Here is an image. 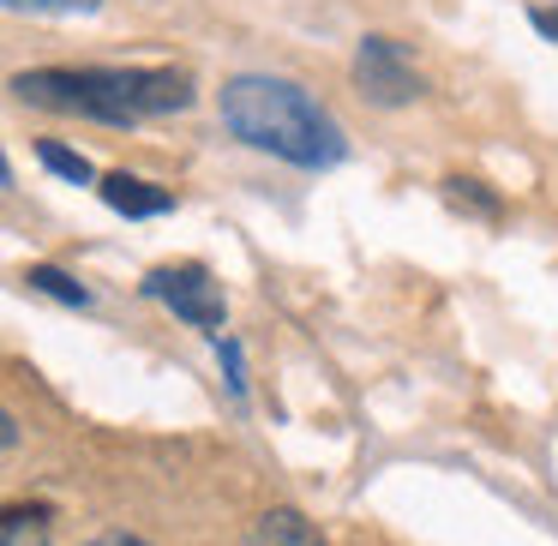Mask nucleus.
I'll use <instances>...</instances> for the list:
<instances>
[{"label":"nucleus","mask_w":558,"mask_h":546,"mask_svg":"<svg viewBox=\"0 0 558 546\" xmlns=\"http://www.w3.org/2000/svg\"><path fill=\"white\" fill-rule=\"evenodd\" d=\"M97 193H102V205L121 210V217H162V210H174V193L138 181V174H102Z\"/></svg>","instance_id":"obj_5"},{"label":"nucleus","mask_w":558,"mask_h":546,"mask_svg":"<svg viewBox=\"0 0 558 546\" xmlns=\"http://www.w3.org/2000/svg\"><path fill=\"white\" fill-rule=\"evenodd\" d=\"M37 157H43V169H54V174H66V181H78L85 186L90 181V162L78 157V150H66V145H54V138H37Z\"/></svg>","instance_id":"obj_9"},{"label":"nucleus","mask_w":558,"mask_h":546,"mask_svg":"<svg viewBox=\"0 0 558 546\" xmlns=\"http://www.w3.org/2000/svg\"><path fill=\"white\" fill-rule=\"evenodd\" d=\"M90 546H150V541H138V534H102V541H90Z\"/></svg>","instance_id":"obj_15"},{"label":"nucleus","mask_w":558,"mask_h":546,"mask_svg":"<svg viewBox=\"0 0 558 546\" xmlns=\"http://www.w3.org/2000/svg\"><path fill=\"white\" fill-rule=\"evenodd\" d=\"M258 541H265V546H325L301 517H294V510H270L265 529H258Z\"/></svg>","instance_id":"obj_8"},{"label":"nucleus","mask_w":558,"mask_h":546,"mask_svg":"<svg viewBox=\"0 0 558 546\" xmlns=\"http://www.w3.org/2000/svg\"><path fill=\"white\" fill-rule=\"evenodd\" d=\"M25 282H31L37 294H54V301H66V306H90V289H85V282H73L66 270H54V265H31Z\"/></svg>","instance_id":"obj_7"},{"label":"nucleus","mask_w":558,"mask_h":546,"mask_svg":"<svg viewBox=\"0 0 558 546\" xmlns=\"http://www.w3.org/2000/svg\"><path fill=\"white\" fill-rule=\"evenodd\" d=\"M145 294L162 301L174 318H186V325L222 330V282L205 265H157L145 277Z\"/></svg>","instance_id":"obj_3"},{"label":"nucleus","mask_w":558,"mask_h":546,"mask_svg":"<svg viewBox=\"0 0 558 546\" xmlns=\"http://www.w3.org/2000/svg\"><path fill=\"white\" fill-rule=\"evenodd\" d=\"M0 546H49V517L37 505L0 510Z\"/></svg>","instance_id":"obj_6"},{"label":"nucleus","mask_w":558,"mask_h":546,"mask_svg":"<svg viewBox=\"0 0 558 546\" xmlns=\"http://www.w3.org/2000/svg\"><path fill=\"white\" fill-rule=\"evenodd\" d=\"M19 102L54 114H85L102 126H133L193 102V78L174 66H37L13 78Z\"/></svg>","instance_id":"obj_2"},{"label":"nucleus","mask_w":558,"mask_h":546,"mask_svg":"<svg viewBox=\"0 0 558 546\" xmlns=\"http://www.w3.org/2000/svg\"><path fill=\"white\" fill-rule=\"evenodd\" d=\"M354 85L378 109H402V102H414L426 90L414 61L402 54V43H390V37H361V49H354Z\"/></svg>","instance_id":"obj_4"},{"label":"nucleus","mask_w":558,"mask_h":546,"mask_svg":"<svg viewBox=\"0 0 558 546\" xmlns=\"http://www.w3.org/2000/svg\"><path fill=\"white\" fill-rule=\"evenodd\" d=\"M7 445H19V421H13L7 409H0V450H7Z\"/></svg>","instance_id":"obj_14"},{"label":"nucleus","mask_w":558,"mask_h":546,"mask_svg":"<svg viewBox=\"0 0 558 546\" xmlns=\"http://www.w3.org/2000/svg\"><path fill=\"white\" fill-rule=\"evenodd\" d=\"M217 354H222V366H229V390L241 397V390H246V378H241V342H234V337H217Z\"/></svg>","instance_id":"obj_12"},{"label":"nucleus","mask_w":558,"mask_h":546,"mask_svg":"<svg viewBox=\"0 0 558 546\" xmlns=\"http://www.w3.org/2000/svg\"><path fill=\"white\" fill-rule=\"evenodd\" d=\"M13 13H97L102 0H0Z\"/></svg>","instance_id":"obj_10"},{"label":"nucleus","mask_w":558,"mask_h":546,"mask_svg":"<svg viewBox=\"0 0 558 546\" xmlns=\"http://www.w3.org/2000/svg\"><path fill=\"white\" fill-rule=\"evenodd\" d=\"M222 126L241 145L270 150L294 169H337L349 157V133L313 90L289 85L270 73H241L222 85Z\"/></svg>","instance_id":"obj_1"},{"label":"nucleus","mask_w":558,"mask_h":546,"mask_svg":"<svg viewBox=\"0 0 558 546\" xmlns=\"http://www.w3.org/2000/svg\"><path fill=\"white\" fill-rule=\"evenodd\" d=\"M534 31H541L546 43H558V7H541V13H534Z\"/></svg>","instance_id":"obj_13"},{"label":"nucleus","mask_w":558,"mask_h":546,"mask_svg":"<svg viewBox=\"0 0 558 546\" xmlns=\"http://www.w3.org/2000/svg\"><path fill=\"white\" fill-rule=\"evenodd\" d=\"M445 186H450V198H457V205H474L481 217H498V198H486L481 181H445Z\"/></svg>","instance_id":"obj_11"},{"label":"nucleus","mask_w":558,"mask_h":546,"mask_svg":"<svg viewBox=\"0 0 558 546\" xmlns=\"http://www.w3.org/2000/svg\"><path fill=\"white\" fill-rule=\"evenodd\" d=\"M0 186H13V162H7V150H0Z\"/></svg>","instance_id":"obj_16"}]
</instances>
